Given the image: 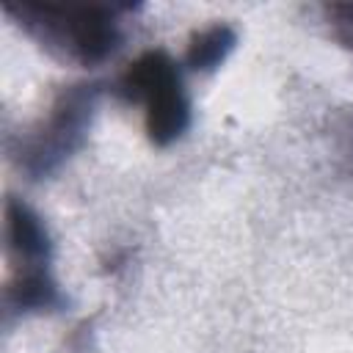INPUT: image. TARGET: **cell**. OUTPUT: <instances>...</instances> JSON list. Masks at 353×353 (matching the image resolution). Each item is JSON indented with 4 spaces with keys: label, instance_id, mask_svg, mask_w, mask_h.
<instances>
[{
    "label": "cell",
    "instance_id": "cell-1",
    "mask_svg": "<svg viewBox=\"0 0 353 353\" xmlns=\"http://www.w3.org/2000/svg\"><path fill=\"white\" fill-rule=\"evenodd\" d=\"M132 3H3V14L61 63L94 69L124 44Z\"/></svg>",
    "mask_w": 353,
    "mask_h": 353
},
{
    "label": "cell",
    "instance_id": "cell-2",
    "mask_svg": "<svg viewBox=\"0 0 353 353\" xmlns=\"http://www.w3.org/2000/svg\"><path fill=\"white\" fill-rule=\"evenodd\" d=\"M52 237L44 218L22 199L6 201V262L8 279L3 290L6 323L28 314L61 312L66 295L52 276Z\"/></svg>",
    "mask_w": 353,
    "mask_h": 353
},
{
    "label": "cell",
    "instance_id": "cell-3",
    "mask_svg": "<svg viewBox=\"0 0 353 353\" xmlns=\"http://www.w3.org/2000/svg\"><path fill=\"white\" fill-rule=\"evenodd\" d=\"M110 88L121 102L141 108L143 132L154 149H168L190 130L193 108L182 61H176L168 50H143L121 69Z\"/></svg>",
    "mask_w": 353,
    "mask_h": 353
},
{
    "label": "cell",
    "instance_id": "cell-4",
    "mask_svg": "<svg viewBox=\"0 0 353 353\" xmlns=\"http://www.w3.org/2000/svg\"><path fill=\"white\" fill-rule=\"evenodd\" d=\"M99 94V83L63 85L47 113L19 135L14 160L28 179H47L85 143Z\"/></svg>",
    "mask_w": 353,
    "mask_h": 353
},
{
    "label": "cell",
    "instance_id": "cell-5",
    "mask_svg": "<svg viewBox=\"0 0 353 353\" xmlns=\"http://www.w3.org/2000/svg\"><path fill=\"white\" fill-rule=\"evenodd\" d=\"M234 47H237V30L229 22L204 25L190 33L185 55H182V66L188 72L210 74L218 66H223V61L234 52Z\"/></svg>",
    "mask_w": 353,
    "mask_h": 353
},
{
    "label": "cell",
    "instance_id": "cell-6",
    "mask_svg": "<svg viewBox=\"0 0 353 353\" xmlns=\"http://www.w3.org/2000/svg\"><path fill=\"white\" fill-rule=\"evenodd\" d=\"M325 22L331 28V33L336 36V41H342V47L353 50V3H328L323 6Z\"/></svg>",
    "mask_w": 353,
    "mask_h": 353
}]
</instances>
